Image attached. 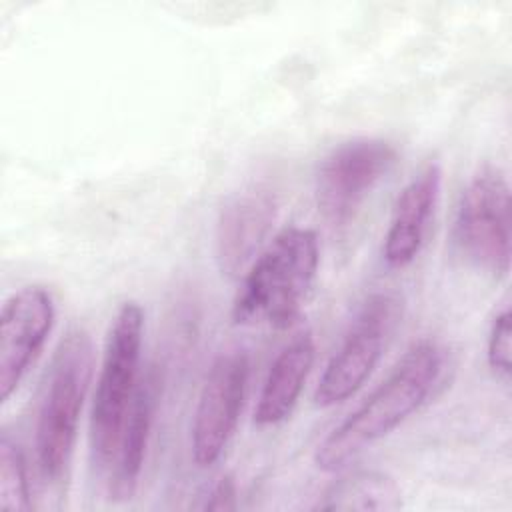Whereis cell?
<instances>
[{
    "instance_id": "cell-1",
    "label": "cell",
    "mask_w": 512,
    "mask_h": 512,
    "mask_svg": "<svg viewBox=\"0 0 512 512\" xmlns=\"http://www.w3.org/2000/svg\"><path fill=\"white\" fill-rule=\"evenodd\" d=\"M444 364L442 348L422 338L414 342L372 394L348 414L316 448V466L342 470L366 446L390 434L432 394Z\"/></svg>"
},
{
    "instance_id": "cell-2",
    "label": "cell",
    "mask_w": 512,
    "mask_h": 512,
    "mask_svg": "<svg viewBox=\"0 0 512 512\" xmlns=\"http://www.w3.org/2000/svg\"><path fill=\"white\" fill-rule=\"evenodd\" d=\"M318 268V238L308 228H284L254 260L232 304L236 324L288 328Z\"/></svg>"
},
{
    "instance_id": "cell-3",
    "label": "cell",
    "mask_w": 512,
    "mask_h": 512,
    "mask_svg": "<svg viewBox=\"0 0 512 512\" xmlns=\"http://www.w3.org/2000/svg\"><path fill=\"white\" fill-rule=\"evenodd\" d=\"M92 374V340L84 328H72L60 340L44 374L34 450L44 482H60L68 470L82 404Z\"/></svg>"
},
{
    "instance_id": "cell-4",
    "label": "cell",
    "mask_w": 512,
    "mask_h": 512,
    "mask_svg": "<svg viewBox=\"0 0 512 512\" xmlns=\"http://www.w3.org/2000/svg\"><path fill=\"white\" fill-rule=\"evenodd\" d=\"M142 328L144 312L138 302H124L116 312L106 338L92 402L90 446L92 456L100 466H106L114 458L124 418L140 378Z\"/></svg>"
},
{
    "instance_id": "cell-5",
    "label": "cell",
    "mask_w": 512,
    "mask_h": 512,
    "mask_svg": "<svg viewBox=\"0 0 512 512\" xmlns=\"http://www.w3.org/2000/svg\"><path fill=\"white\" fill-rule=\"evenodd\" d=\"M452 240L474 266L504 276L510 268V186L492 166L482 168L462 192Z\"/></svg>"
},
{
    "instance_id": "cell-6",
    "label": "cell",
    "mask_w": 512,
    "mask_h": 512,
    "mask_svg": "<svg viewBox=\"0 0 512 512\" xmlns=\"http://www.w3.org/2000/svg\"><path fill=\"white\" fill-rule=\"evenodd\" d=\"M400 312L402 302L392 292H374L362 302L320 376L314 392L318 406H334L364 384L378 364Z\"/></svg>"
},
{
    "instance_id": "cell-7",
    "label": "cell",
    "mask_w": 512,
    "mask_h": 512,
    "mask_svg": "<svg viewBox=\"0 0 512 512\" xmlns=\"http://www.w3.org/2000/svg\"><path fill=\"white\" fill-rule=\"evenodd\" d=\"M396 156V148L382 138H354L336 146L316 174V204L324 220L332 226L352 220Z\"/></svg>"
},
{
    "instance_id": "cell-8",
    "label": "cell",
    "mask_w": 512,
    "mask_h": 512,
    "mask_svg": "<svg viewBox=\"0 0 512 512\" xmlns=\"http://www.w3.org/2000/svg\"><path fill=\"white\" fill-rule=\"evenodd\" d=\"M250 360L244 350H228L212 362L192 422V458L214 464L228 446L244 404Z\"/></svg>"
},
{
    "instance_id": "cell-9",
    "label": "cell",
    "mask_w": 512,
    "mask_h": 512,
    "mask_svg": "<svg viewBox=\"0 0 512 512\" xmlns=\"http://www.w3.org/2000/svg\"><path fill=\"white\" fill-rule=\"evenodd\" d=\"M54 324V300L44 286H24L2 306L0 316V398L20 386Z\"/></svg>"
},
{
    "instance_id": "cell-10",
    "label": "cell",
    "mask_w": 512,
    "mask_h": 512,
    "mask_svg": "<svg viewBox=\"0 0 512 512\" xmlns=\"http://www.w3.org/2000/svg\"><path fill=\"white\" fill-rule=\"evenodd\" d=\"M276 218V194L266 184L232 194L216 222V260L222 274L236 276L256 254Z\"/></svg>"
},
{
    "instance_id": "cell-11",
    "label": "cell",
    "mask_w": 512,
    "mask_h": 512,
    "mask_svg": "<svg viewBox=\"0 0 512 512\" xmlns=\"http://www.w3.org/2000/svg\"><path fill=\"white\" fill-rule=\"evenodd\" d=\"M440 182L438 164H428L398 194L382 246V258L390 268L408 266L422 250L440 196Z\"/></svg>"
},
{
    "instance_id": "cell-12",
    "label": "cell",
    "mask_w": 512,
    "mask_h": 512,
    "mask_svg": "<svg viewBox=\"0 0 512 512\" xmlns=\"http://www.w3.org/2000/svg\"><path fill=\"white\" fill-rule=\"evenodd\" d=\"M158 396H160V374L156 366H148V370L142 372L138 378V384H136V390L118 438V446L112 458L110 486H108L112 500H128L136 490L150 428L154 422Z\"/></svg>"
},
{
    "instance_id": "cell-13",
    "label": "cell",
    "mask_w": 512,
    "mask_h": 512,
    "mask_svg": "<svg viewBox=\"0 0 512 512\" xmlns=\"http://www.w3.org/2000/svg\"><path fill=\"white\" fill-rule=\"evenodd\" d=\"M314 362V340L310 332L294 336L274 358L262 384L254 422L272 426L286 420L302 392L306 376Z\"/></svg>"
},
{
    "instance_id": "cell-14",
    "label": "cell",
    "mask_w": 512,
    "mask_h": 512,
    "mask_svg": "<svg viewBox=\"0 0 512 512\" xmlns=\"http://www.w3.org/2000/svg\"><path fill=\"white\" fill-rule=\"evenodd\" d=\"M402 508V490L388 474L356 470L322 494L314 510L322 512H392Z\"/></svg>"
},
{
    "instance_id": "cell-15",
    "label": "cell",
    "mask_w": 512,
    "mask_h": 512,
    "mask_svg": "<svg viewBox=\"0 0 512 512\" xmlns=\"http://www.w3.org/2000/svg\"><path fill=\"white\" fill-rule=\"evenodd\" d=\"M0 508L12 512L32 508L26 460L8 432L0 440Z\"/></svg>"
},
{
    "instance_id": "cell-16",
    "label": "cell",
    "mask_w": 512,
    "mask_h": 512,
    "mask_svg": "<svg viewBox=\"0 0 512 512\" xmlns=\"http://www.w3.org/2000/svg\"><path fill=\"white\" fill-rule=\"evenodd\" d=\"M510 336H512L510 310L504 308L502 312H498L494 316L492 326H490V334H488V364L504 380L510 378V366H512Z\"/></svg>"
},
{
    "instance_id": "cell-17",
    "label": "cell",
    "mask_w": 512,
    "mask_h": 512,
    "mask_svg": "<svg viewBox=\"0 0 512 512\" xmlns=\"http://www.w3.org/2000/svg\"><path fill=\"white\" fill-rule=\"evenodd\" d=\"M204 510H236V486L232 476H222L208 492L206 502L202 504Z\"/></svg>"
}]
</instances>
